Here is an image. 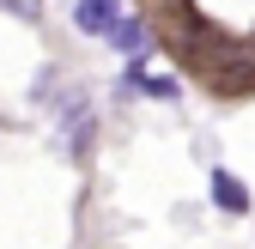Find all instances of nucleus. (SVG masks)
<instances>
[{
  "instance_id": "nucleus-1",
  "label": "nucleus",
  "mask_w": 255,
  "mask_h": 249,
  "mask_svg": "<svg viewBox=\"0 0 255 249\" xmlns=\"http://www.w3.org/2000/svg\"><path fill=\"white\" fill-rule=\"evenodd\" d=\"M116 18H122V0H79V6H73V24L91 30V37H104Z\"/></svg>"
},
{
  "instance_id": "nucleus-2",
  "label": "nucleus",
  "mask_w": 255,
  "mask_h": 249,
  "mask_svg": "<svg viewBox=\"0 0 255 249\" xmlns=\"http://www.w3.org/2000/svg\"><path fill=\"white\" fill-rule=\"evenodd\" d=\"M213 201L225 207V213H249V189H243L231 170H213Z\"/></svg>"
},
{
  "instance_id": "nucleus-3",
  "label": "nucleus",
  "mask_w": 255,
  "mask_h": 249,
  "mask_svg": "<svg viewBox=\"0 0 255 249\" xmlns=\"http://www.w3.org/2000/svg\"><path fill=\"white\" fill-rule=\"evenodd\" d=\"M104 37H110L122 55H140V49H146V24H140V18H116V24L104 30Z\"/></svg>"
},
{
  "instance_id": "nucleus-4",
  "label": "nucleus",
  "mask_w": 255,
  "mask_h": 249,
  "mask_svg": "<svg viewBox=\"0 0 255 249\" xmlns=\"http://www.w3.org/2000/svg\"><path fill=\"white\" fill-rule=\"evenodd\" d=\"M122 91H146V98H176V79H164V73H140V67H128Z\"/></svg>"
},
{
  "instance_id": "nucleus-5",
  "label": "nucleus",
  "mask_w": 255,
  "mask_h": 249,
  "mask_svg": "<svg viewBox=\"0 0 255 249\" xmlns=\"http://www.w3.org/2000/svg\"><path fill=\"white\" fill-rule=\"evenodd\" d=\"M6 6H12V12H24V18H37V12H43V0H6Z\"/></svg>"
}]
</instances>
